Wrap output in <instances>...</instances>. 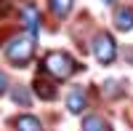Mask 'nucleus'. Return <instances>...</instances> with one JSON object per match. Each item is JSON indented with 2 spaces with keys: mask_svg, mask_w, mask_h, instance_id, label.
I'll use <instances>...</instances> for the list:
<instances>
[{
  "mask_svg": "<svg viewBox=\"0 0 133 131\" xmlns=\"http://www.w3.org/2000/svg\"><path fill=\"white\" fill-rule=\"evenodd\" d=\"M32 53H35V38L29 35H19L5 46V59L14 64V67H27L32 62Z\"/></svg>",
  "mask_w": 133,
  "mask_h": 131,
  "instance_id": "obj_1",
  "label": "nucleus"
},
{
  "mask_svg": "<svg viewBox=\"0 0 133 131\" xmlns=\"http://www.w3.org/2000/svg\"><path fill=\"white\" fill-rule=\"evenodd\" d=\"M43 64H45V72H51L53 78H59V80L72 78V72L80 70V64H77L69 53H64V51H51Z\"/></svg>",
  "mask_w": 133,
  "mask_h": 131,
  "instance_id": "obj_2",
  "label": "nucleus"
},
{
  "mask_svg": "<svg viewBox=\"0 0 133 131\" xmlns=\"http://www.w3.org/2000/svg\"><path fill=\"white\" fill-rule=\"evenodd\" d=\"M93 53L98 64H112L115 56H117V43L112 35H107V32H98V35L93 38Z\"/></svg>",
  "mask_w": 133,
  "mask_h": 131,
  "instance_id": "obj_3",
  "label": "nucleus"
},
{
  "mask_svg": "<svg viewBox=\"0 0 133 131\" xmlns=\"http://www.w3.org/2000/svg\"><path fill=\"white\" fill-rule=\"evenodd\" d=\"M21 24H24V29L29 32L32 38H37V29H40V14L37 8L32 3H24L21 5Z\"/></svg>",
  "mask_w": 133,
  "mask_h": 131,
  "instance_id": "obj_4",
  "label": "nucleus"
},
{
  "mask_svg": "<svg viewBox=\"0 0 133 131\" xmlns=\"http://www.w3.org/2000/svg\"><path fill=\"white\" fill-rule=\"evenodd\" d=\"M32 91H35V96H40V99H45V102L56 99V88H53V83L48 78H43V75H37V78L32 80Z\"/></svg>",
  "mask_w": 133,
  "mask_h": 131,
  "instance_id": "obj_5",
  "label": "nucleus"
},
{
  "mask_svg": "<svg viewBox=\"0 0 133 131\" xmlns=\"http://www.w3.org/2000/svg\"><path fill=\"white\" fill-rule=\"evenodd\" d=\"M115 27H117V29H123V32L133 29V11H130L128 5H123V8H117V11H115Z\"/></svg>",
  "mask_w": 133,
  "mask_h": 131,
  "instance_id": "obj_6",
  "label": "nucleus"
},
{
  "mask_svg": "<svg viewBox=\"0 0 133 131\" xmlns=\"http://www.w3.org/2000/svg\"><path fill=\"white\" fill-rule=\"evenodd\" d=\"M83 131H112V128H109V123L101 115H88L83 121Z\"/></svg>",
  "mask_w": 133,
  "mask_h": 131,
  "instance_id": "obj_7",
  "label": "nucleus"
},
{
  "mask_svg": "<svg viewBox=\"0 0 133 131\" xmlns=\"http://www.w3.org/2000/svg\"><path fill=\"white\" fill-rule=\"evenodd\" d=\"M16 128L19 131H43V123L35 115H21V118H16Z\"/></svg>",
  "mask_w": 133,
  "mask_h": 131,
  "instance_id": "obj_8",
  "label": "nucleus"
},
{
  "mask_svg": "<svg viewBox=\"0 0 133 131\" xmlns=\"http://www.w3.org/2000/svg\"><path fill=\"white\" fill-rule=\"evenodd\" d=\"M66 107H69V112L72 115H80L83 112V107H85V96L80 91H72L69 96H66Z\"/></svg>",
  "mask_w": 133,
  "mask_h": 131,
  "instance_id": "obj_9",
  "label": "nucleus"
},
{
  "mask_svg": "<svg viewBox=\"0 0 133 131\" xmlns=\"http://www.w3.org/2000/svg\"><path fill=\"white\" fill-rule=\"evenodd\" d=\"M51 11L56 16H66L72 11V0H51Z\"/></svg>",
  "mask_w": 133,
  "mask_h": 131,
  "instance_id": "obj_10",
  "label": "nucleus"
},
{
  "mask_svg": "<svg viewBox=\"0 0 133 131\" xmlns=\"http://www.w3.org/2000/svg\"><path fill=\"white\" fill-rule=\"evenodd\" d=\"M11 96H14V102H16V104H24V107H29V91L24 88V86H16V88L11 91Z\"/></svg>",
  "mask_w": 133,
  "mask_h": 131,
  "instance_id": "obj_11",
  "label": "nucleus"
},
{
  "mask_svg": "<svg viewBox=\"0 0 133 131\" xmlns=\"http://www.w3.org/2000/svg\"><path fill=\"white\" fill-rule=\"evenodd\" d=\"M5 91H8V78H5L3 72H0V96H3Z\"/></svg>",
  "mask_w": 133,
  "mask_h": 131,
  "instance_id": "obj_12",
  "label": "nucleus"
},
{
  "mask_svg": "<svg viewBox=\"0 0 133 131\" xmlns=\"http://www.w3.org/2000/svg\"><path fill=\"white\" fill-rule=\"evenodd\" d=\"M104 3H115V0H104Z\"/></svg>",
  "mask_w": 133,
  "mask_h": 131,
  "instance_id": "obj_13",
  "label": "nucleus"
}]
</instances>
